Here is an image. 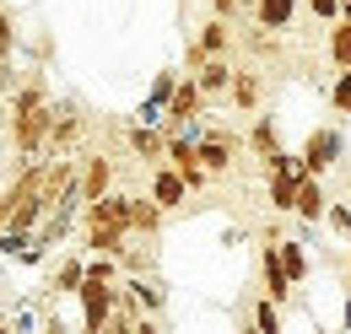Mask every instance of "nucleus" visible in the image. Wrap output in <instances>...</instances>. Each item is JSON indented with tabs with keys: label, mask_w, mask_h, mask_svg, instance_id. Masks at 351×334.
<instances>
[{
	"label": "nucleus",
	"mask_w": 351,
	"mask_h": 334,
	"mask_svg": "<svg viewBox=\"0 0 351 334\" xmlns=\"http://www.w3.org/2000/svg\"><path fill=\"white\" fill-rule=\"evenodd\" d=\"M108 178H114V167L103 162V157H92V162H87V178H82V200H97V194H108Z\"/></svg>",
	"instance_id": "nucleus-6"
},
{
	"label": "nucleus",
	"mask_w": 351,
	"mask_h": 334,
	"mask_svg": "<svg viewBox=\"0 0 351 334\" xmlns=\"http://www.w3.org/2000/svg\"><path fill=\"white\" fill-rule=\"evenodd\" d=\"M157 221H162V210H157V205H146V200H135V205H130V227H135V232H157Z\"/></svg>",
	"instance_id": "nucleus-12"
},
{
	"label": "nucleus",
	"mask_w": 351,
	"mask_h": 334,
	"mask_svg": "<svg viewBox=\"0 0 351 334\" xmlns=\"http://www.w3.org/2000/svg\"><path fill=\"white\" fill-rule=\"evenodd\" d=\"M335 108H351V70L341 76V86H335Z\"/></svg>",
	"instance_id": "nucleus-24"
},
{
	"label": "nucleus",
	"mask_w": 351,
	"mask_h": 334,
	"mask_svg": "<svg viewBox=\"0 0 351 334\" xmlns=\"http://www.w3.org/2000/svg\"><path fill=\"white\" fill-rule=\"evenodd\" d=\"M82 307H87V329H103V324L114 318V292H108L103 275H87V281H82Z\"/></svg>",
	"instance_id": "nucleus-2"
},
{
	"label": "nucleus",
	"mask_w": 351,
	"mask_h": 334,
	"mask_svg": "<svg viewBox=\"0 0 351 334\" xmlns=\"http://www.w3.org/2000/svg\"><path fill=\"white\" fill-rule=\"evenodd\" d=\"M130 140H135V151H141V157H157V151H162V135H152V129H135Z\"/></svg>",
	"instance_id": "nucleus-19"
},
{
	"label": "nucleus",
	"mask_w": 351,
	"mask_h": 334,
	"mask_svg": "<svg viewBox=\"0 0 351 334\" xmlns=\"http://www.w3.org/2000/svg\"><path fill=\"white\" fill-rule=\"evenodd\" d=\"M281 264H287V275H303V253H298V243L281 248Z\"/></svg>",
	"instance_id": "nucleus-21"
},
{
	"label": "nucleus",
	"mask_w": 351,
	"mask_h": 334,
	"mask_svg": "<svg viewBox=\"0 0 351 334\" xmlns=\"http://www.w3.org/2000/svg\"><path fill=\"white\" fill-rule=\"evenodd\" d=\"M335 151H341V140H335V135H313V140H308L303 167H308V172H324V167L335 162Z\"/></svg>",
	"instance_id": "nucleus-5"
},
{
	"label": "nucleus",
	"mask_w": 351,
	"mask_h": 334,
	"mask_svg": "<svg viewBox=\"0 0 351 334\" xmlns=\"http://www.w3.org/2000/svg\"><path fill=\"white\" fill-rule=\"evenodd\" d=\"M76 114H54V129H49V140H54V146H71V140H76Z\"/></svg>",
	"instance_id": "nucleus-15"
},
{
	"label": "nucleus",
	"mask_w": 351,
	"mask_h": 334,
	"mask_svg": "<svg viewBox=\"0 0 351 334\" xmlns=\"http://www.w3.org/2000/svg\"><path fill=\"white\" fill-rule=\"evenodd\" d=\"M152 200H157V205H178V200H184V172H157Z\"/></svg>",
	"instance_id": "nucleus-8"
},
{
	"label": "nucleus",
	"mask_w": 351,
	"mask_h": 334,
	"mask_svg": "<svg viewBox=\"0 0 351 334\" xmlns=\"http://www.w3.org/2000/svg\"><path fill=\"white\" fill-rule=\"evenodd\" d=\"M330 54H335V65H341V70H351V22H346V27H335Z\"/></svg>",
	"instance_id": "nucleus-14"
},
{
	"label": "nucleus",
	"mask_w": 351,
	"mask_h": 334,
	"mask_svg": "<svg viewBox=\"0 0 351 334\" xmlns=\"http://www.w3.org/2000/svg\"><path fill=\"white\" fill-rule=\"evenodd\" d=\"M298 216H308V221H319V216H324V194H319V183H313V178H303V183H298Z\"/></svg>",
	"instance_id": "nucleus-7"
},
{
	"label": "nucleus",
	"mask_w": 351,
	"mask_h": 334,
	"mask_svg": "<svg viewBox=\"0 0 351 334\" xmlns=\"http://www.w3.org/2000/svg\"><path fill=\"white\" fill-rule=\"evenodd\" d=\"M254 146H260L265 157H276V129H270V125H254Z\"/></svg>",
	"instance_id": "nucleus-20"
},
{
	"label": "nucleus",
	"mask_w": 351,
	"mask_h": 334,
	"mask_svg": "<svg viewBox=\"0 0 351 334\" xmlns=\"http://www.w3.org/2000/svg\"><path fill=\"white\" fill-rule=\"evenodd\" d=\"M82 281H87V275H82V264H65V270H60V286H65V292H71V286H82Z\"/></svg>",
	"instance_id": "nucleus-22"
},
{
	"label": "nucleus",
	"mask_w": 351,
	"mask_h": 334,
	"mask_svg": "<svg viewBox=\"0 0 351 334\" xmlns=\"http://www.w3.org/2000/svg\"><path fill=\"white\" fill-rule=\"evenodd\" d=\"M11 129H16V146L33 157L38 146L49 140V129H54V108H49L44 86H22V97H16V119H11Z\"/></svg>",
	"instance_id": "nucleus-1"
},
{
	"label": "nucleus",
	"mask_w": 351,
	"mask_h": 334,
	"mask_svg": "<svg viewBox=\"0 0 351 334\" xmlns=\"http://www.w3.org/2000/svg\"><path fill=\"white\" fill-rule=\"evenodd\" d=\"M287 16H292V0H260V22L265 27H287Z\"/></svg>",
	"instance_id": "nucleus-13"
},
{
	"label": "nucleus",
	"mask_w": 351,
	"mask_h": 334,
	"mask_svg": "<svg viewBox=\"0 0 351 334\" xmlns=\"http://www.w3.org/2000/svg\"><path fill=\"white\" fill-rule=\"evenodd\" d=\"M238 5H243V0H217V16H232Z\"/></svg>",
	"instance_id": "nucleus-26"
},
{
	"label": "nucleus",
	"mask_w": 351,
	"mask_h": 334,
	"mask_svg": "<svg viewBox=\"0 0 351 334\" xmlns=\"http://www.w3.org/2000/svg\"><path fill=\"white\" fill-rule=\"evenodd\" d=\"M195 81H200V92H227V86H232V70H227L221 60H206Z\"/></svg>",
	"instance_id": "nucleus-10"
},
{
	"label": "nucleus",
	"mask_w": 351,
	"mask_h": 334,
	"mask_svg": "<svg viewBox=\"0 0 351 334\" xmlns=\"http://www.w3.org/2000/svg\"><path fill=\"white\" fill-rule=\"evenodd\" d=\"M11 43H16V38H11V16H5V11H0V60H5V54H11Z\"/></svg>",
	"instance_id": "nucleus-23"
},
{
	"label": "nucleus",
	"mask_w": 351,
	"mask_h": 334,
	"mask_svg": "<svg viewBox=\"0 0 351 334\" xmlns=\"http://www.w3.org/2000/svg\"><path fill=\"white\" fill-rule=\"evenodd\" d=\"M287 281H292V275H287L281 253H265V286H270V296H276V302L287 296Z\"/></svg>",
	"instance_id": "nucleus-11"
},
{
	"label": "nucleus",
	"mask_w": 351,
	"mask_h": 334,
	"mask_svg": "<svg viewBox=\"0 0 351 334\" xmlns=\"http://www.w3.org/2000/svg\"><path fill=\"white\" fill-rule=\"evenodd\" d=\"M346 16H351V0H346Z\"/></svg>",
	"instance_id": "nucleus-27"
},
{
	"label": "nucleus",
	"mask_w": 351,
	"mask_h": 334,
	"mask_svg": "<svg viewBox=\"0 0 351 334\" xmlns=\"http://www.w3.org/2000/svg\"><path fill=\"white\" fill-rule=\"evenodd\" d=\"M71 178H76V162H49L44 167V200H49V205L71 194Z\"/></svg>",
	"instance_id": "nucleus-4"
},
{
	"label": "nucleus",
	"mask_w": 351,
	"mask_h": 334,
	"mask_svg": "<svg viewBox=\"0 0 351 334\" xmlns=\"http://www.w3.org/2000/svg\"><path fill=\"white\" fill-rule=\"evenodd\" d=\"M232 97H238L243 108H254V103H260V81H254V76H232Z\"/></svg>",
	"instance_id": "nucleus-17"
},
{
	"label": "nucleus",
	"mask_w": 351,
	"mask_h": 334,
	"mask_svg": "<svg viewBox=\"0 0 351 334\" xmlns=\"http://www.w3.org/2000/svg\"><path fill=\"white\" fill-rule=\"evenodd\" d=\"M200 49H206V54H221V49H227V27H221V22H211V27L200 33Z\"/></svg>",
	"instance_id": "nucleus-18"
},
{
	"label": "nucleus",
	"mask_w": 351,
	"mask_h": 334,
	"mask_svg": "<svg viewBox=\"0 0 351 334\" xmlns=\"http://www.w3.org/2000/svg\"><path fill=\"white\" fill-rule=\"evenodd\" d=\"M200 108V81H189V86H173V97H168V114L173 119H189Z\"/></svg>",
	"instance_id": "nucleus-9"
},
{
	"label": "nucleus",
	"mask_w": 351,
	"mask_h": 334,
	"mask_svg": "<svg viewBox=\"0 0 351 334\" xmlns=\"http://www.w3.org/2000/svg\"><path fill=\"white\" fill-rule=\"evenodd\" d=\"M313 11H319V16H335V11H341V0H313Z\"/></svg>",
	"instance_id": "nucleus-25"
},
{
	"label": "nucleus",
	"mask_w": 351,
	"mask_h": 334,
	"mask_svg": "<svg viewBox=\"0 0 351 334\" xmlns=\"http://www.w3.org/2000/svg\"><path fill=\"white\" fill-rule=\"evenodd\" d=\"M200 162H206V172H221V167H232V162H227V146H221V140H206V146H200Z\"/></svg>",
	"instance_id": "nucleus-16"
},
{
	"label": "nucleus",
	"mask_w": 351,
	"mask_h": 334,
	"mask_svg": "<svg viewBox=\"0 0 351 334\" xmlns=\"http://www.w3.org/2000/svg\"><path fill=\"white\" fill-rule=\"evenodd\" d=\"M130 205L135 200H119V194H97L87 205V227H125L130 232Z\"/></svg>",
	"instance_id": "nucleus-3"
}]
</instances>
